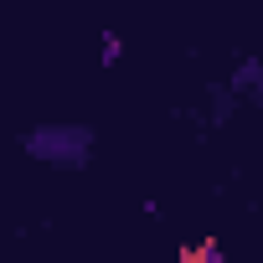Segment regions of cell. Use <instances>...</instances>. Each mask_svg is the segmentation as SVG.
<instances>
[{
	"label": "cell",
	"instance_id": "4",
	"mask_svg": "<svg viewBox=\"0 0 263 263\" xmlns=\"http://www.w3.org/2000/svg\"><path fill=\"white\" fill-rule=\"evenodd\" d=\"M119 52H124V36L119 31H103V62H119Z\"/></svg>",
	"mask_w": 263,
	"mask_h": 263
},
{
	"label": "cell",
	"instance_id": "3",
	"mask_svg": "<svg viewBox=\"0 0 263 263\" xmlns=\"http://www.w3.org/2000/svg\"><path fill=\"white\" fill-rule=\"evenodd\" d=\"M181 263H227V248H222V237L196 232V237L181 242Z\"/></svg>",
	"mask_w": 263,
	"mask_h": 263
},
{
	"label": "cell",
	"instance_id": "1",
	"mask_svg": "<svg viewBox=\"0 0 263 263\" xmlns=\"http://www.w3.org/2000/svg\"><path fill=\"white\" fill-rule=\"evenodd\" d=\"M21 150L52 171H83L98 155V129L83 119H42L21 135Z\"/></svg>",
	"mask_w": 263,
	"mask_h": 263
},
{
	"label": "cell",
	"instance_id": "2",
	"mask_svg": "<svg viewBox=\"0 0 263 263\" xmlns=\"http://www.w3.org/2000/svg\"><path fill=\"white\" fill-rule=\"evenodd\" d=\"M222 78H227V88L237 93L242 108H263V57H237Z\"/></svg>",
	"mask_w": 263,
	"mask_h": 263
}]
</instances>
